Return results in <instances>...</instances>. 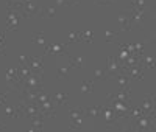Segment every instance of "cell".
I'll use <instances>...</instances> for the list:
<instances>
[{
  "instance_id": "obj_1",
  "label": "cell",
  "mask_w": 156,
  "mask_h": 132,
  "mask_svg": "<svg viewBox=\"0 0 156 132\" xmlns=\"http://www.w3.org/2000/svg\"><path fill=\"white\" fill-rule=\"evenodd\" d=\"M131 130H154V113H144L131 120Z\"/></svg>"
},
{
  "instance_id": "obj_2",
  "label": "cell",
  "mask_w": 156,
  "mask_h": 132,
  "mask_svg": "<svg viewBox=\"0 0 156 132\" xmlns=\"http://www.w3.org/2000/svg\"><path fill=\"white\" fill-rule=\"evenodd\" d=\"M17 107H19L20 117L28 118V120H30L31 117H39V115H41V112H39V106H37V103H30V101L20 100Z\"/></svg>"
},
{
  "instance_id": "obj_3",
  "label": "cell",
  "mask_w": 156,
  "mask_h": 132,
  "mask_svg": "<svg viewBox=\"0 0 156 132\" xmlns=\"http://www.w3.org/2000/svg\"><path fill=\"white\" fill-rule=\"evenodd\" d=\"M129 11V26H131V30L133 28H142L144 26V22H145V12L147 9L145 8H131V9H128Z\"/></svg>"
},
{
  "instance_id": "obj_4",
  "label": "cell",
  "mask_w": 156,
  "mask_h": 132,
  "mask_svg": "<svg viewBox=\"0 0 156 132\" xmlns=\"http://www.w3.org/2000/svg\"><path fill=\"white\" fill-rule=\"evenodd\" d=\"M20 19H23L22 12L17 8H8V16H6V31H16L19 28Z\"/></svg>"
},
{
  "instance_id": "obj_5",
  "label": "cell",
  "mask_w": 156,
  "mask_h": 132,
  "mask_svg": "<svg viewBox=\"0 0 156 132\" xmlns=\"http://www.w3.org/2000/svg\"><path fill=\"white\" fill-rule=\"evenodd\" d=\"M22 89H30V90H42V75L30 73L25 79H22Z\"/></svg>"
},
{
  "instance_id": "obj_6",
  "label": "cell",
  "mask_w": 156,
  "mask_h": 132,
  "mask_svg": "<svg viewBox=\"0 0 156 132\" xmlns=\"http://www.w3.org/2000/svg\"><path fill=\"white\" fill-rule=\"evenodd\" d=\"M70 115V129H81L84 120H86V113H84V109L83 107H73L70 109L69 112Z\"/></svg>"
},
{
  "instance_id": "obj_7",
  "label": "cell",
  "mask_w": 156,
  "mask_h": 132,
  "mask_svg": "<svg viewBox=\"0 0 156 132\" xmlns=\"http://www.w3.org/2000/svg\"><path fill=\"white\" fill-rule=\"evenodd\" d=\"M106 104L112 109V112L115 113L117 118H128L129 113V107L133 103H122V101H106Z\"/></svg>"
},
{
  "instance_id": "obj_8",
  "label": "cell",
  "mask_w": 156,
  "mask_h": 132,
  "mask_svg": "<svg viewBox=\"0 0 156 132\" xmlns=\"http://www.w3.org/2000/svg\"><path fill=\"white\" fill-rule=\"evenodd\" d=\"M67 45L59 41H51L48 45H45L44 55H56V56H67Z\"/></svg>"
},
{
  "instance_id": "obj_9",
  "label": "cell",
  "mask_w": 156,
  "mask_h": 132,
  "mask_svg": "<svg viewBox=\"0 0 156 132\" xmlns=\"http://www.w3.org/2000/svg\"><path fill=\"white\" fill-rule=\"evenodd\" d=\"M105 72H106L108 79H111L112 76L122 73V62L117 59L115 56H108V64H106Z\"/></svg>"
},
{
  "instance_id": "obj_10",
  "label": "cell",
  "mask_w": 156,
  "mask_h": 132,
  "mask_svg": "<svg viewBox=\"0 0 156 132\" xmlns=\"http://www.w3.org/2000/svg\"><path fill=\"white\" fill-rule=\"evenodd\" d=\"M122 73H125L129 78V81H142V79H144V67H142V65L122 67Z\"/></svg>"
},
{
  "instance_id": "obj_11",
  "label": "cell",
  "mask_w": 156,
  "mask_h": 132,
  "mask_svg": "<svg viewBox=\"0 0 156 132\" xmlns=\"http://www.w3.org/2000/svg\"><path fill=\"white\" fill-rule=\"evenodd\" d=\"M20 12H22V16L23 19H30L33 16H37L39 12H41V8H39L34 2H28V3H22L19 6H16Z\"/></svg>"
},
{
  "instance_id": "obj_12",
  "label": "cell",
  "mask_w": 156,
  "mask_h": 132,
  "mask_svg": "<svg viewBox=\"0 0 156 132\" xmlns=\"http://www.w3.org/2000/svg\"><path fill=\"white\" fill-rule=\"evenodd\" d=\"M106 101H122V103H131V92L128 89H117L114 93L106 96Z\"/></svg>"
},
{
  "instance_id": "obj_13",
  "label": "cell",
  "mask_w": 156,
  "mask_h": 132,
  "mask_svg": "<svg viewBox=\"0 0 156 132\" xmlns=\"http://www.w3.org/2000/svg\"><path fill=\"white\" fill-rule=\"evenodd\" d=\"M44 56H31L28 67L36 75H44Z\"/></svg>"
},
{
  "instance_id": "obj_14",
  "label": "cell",
  "mask_w": 156,
  "mask_h": 132,
  "mask_svg": "<svg viewBox=\"0 0 156 132\" xmlns=\"http://www.w3.org/2000/svg\"><path fill=\"white\" fill-rule=\"evenodd\" d=\"M117 20L120 25V31L131 30V26H129V11H120L119 16H117Z\"/></svg>"
},
{
  "instance_id": "obj_15",
  "label": "cell",
  "mask_w": 156,
  "mask_h": 132,
  "mask_svg": "<svg viewBox=\"0 0 156 132\" xmlns=\"http://www.w3.org/2000/svg\"><path fill=\"white\" fill-rule=\"evenodd\" d=\"M111 81L115 83L117 89H128V87H129V78H128L125 73H119V75L112 76Z\"/></svg>"
},
{
  "instance_id": "obj_16",
  "label": "cell",
  "mask_w": 156,
  "mask_h": 132,
  "mask_svg": "<svg viewBox=\"0 0 156 132\" xmlns=\"http://www.w3.org/2000/svg\"><path fill=\"white\" fill-rule=\"evenodd\" d=\"M142 110L145 113H154V93L145 95L144 103H142Z\"/></svg>"
},
{
  "instance_id": "obj_17",
  "label": "cell",
  "mask_w": 156,
  "mask_h": 132,
  "mask_svg": "<svg viewBox=\"0 0 156 132\" xmlns=\"http://www.w3.org/2000/svg\"><path fill=\"white\" fill-rule=\"evenodd\" d=\"M51 100H53V103H56V106H66L69 101V95L62 93V92H53L51 93Z\"/></svg>"
},
{
  "instance_id": "obj_18",
  "label": "cell",
  "mask_w": 156,
  "mask_h": 132,
  "mask_svg": "<svg viewBox=\"0 0 156 132\" xmlns=\"http://www.w3.org/2000/svg\"><path fill=\"white\" fill-rule=\"evenodd\" d=\"M3 107V113L8 117V118H19L20 117V112H19V107L16 106H9V104H5V106H2Z\"/></svg>"
},
{
  "instance_id": "obj_19",
  "label": "cell",
  "mask_w": 156,
  "mask_h": 132,
  "mask_svg": "<svg viewBox=\"0 0 156 132\" xmlns=\"http://www.w3.org/2000/svg\"><path fill=\"white\" fill-rule=\"evenodd\" d=\"M140 65H142L144 69H151V70H153V69H154V58L145 53V55L140 58Z\"/></svg>"
},
{
  "instance_id": "obj_20",
  "label": "cell",
  "mask_w": 156,
  "mask_h": 132,
  "mask_svg": "<svg viewBox=\"0 0 156 132\" xmlns=\"http://www.w3.org/2000/svg\"><path fill=\"white\" fill-rule=\"evenodd\" d=\"M70 69H81L84 64V56H69Z\"/></svg>"
},
{
  "instance_id": "obj_21",
  "label": "cell",
  "mask_w": 156,
  "mask_h": 132,
  "mask_svg": "<svg viewBox=\"0 0 156 132\" xmlns=\"http://www.w3.org/2000/svg\"><path fill=\"white\" fill-rule=\"evenodd\" d=\"M144 113H145V112L142 110V107L131 104V107H129V113H128V118H129V120H134V118H137V117H140V115H144Z\"/></svg>"
},
{
  "instance_id": "obj_22",
  "label": "cell",
  "mask_w": 156,
  "mask_h": 132,
  "mask_svg": "<svg viewBox=\"0 0 156 132\" xmlns=\"http://www.w3.org/2000/svg\"><path fill=\"white\" fill-rule=\"evenodd\" d=\"M55 14H56V8H55V6H50V8H41V12H39V16L44 17V19L55 17Z\"/></svg>"
},
{
  "instance_id": "obj_23",
  "label": "cell",
  "mask_w": 156,
  "mask_h": 132,
  "mask_svg": "<svg viewBox=\"0 0 156 132\" xmlns=\"http://www.w3.org/2000/svg\"><path fill=\"white\" fill-rule=\"evenodd\" d=\"M100 112H101V106H90V107L84 109L86 117H100Z\"/></svg>"
},
{
  "instance_id": "obj_24",
  "label": "cell",
  "mask_w": 156,
  "mask_h": 132,
  "mask_svg": "<svg viewBox=\"0 0 156 132\" xmlns=\"http://www.w3.org/2000/svg\"><path fill=\"white\" fill-rule=\"evenodd\" d=\"M81 41V33L80 31H69L67 33V44H73V42H80Z\"/></svg>"
},
{
  "instance_id": "obj_25",
  "label": "cell",
  "mask_w": 156,
  "mask_h": 132,
  "mask_svg": "<svg viewBox=\"0 0 156 132\" xmlns=\"http://www.w3.org/2000/svg\"><path fill=\"white\" fill-rule=\"evenodd\" d=\"M31 41H33V44H37V45H47L45 44V39H44V31H39V33H34L33 36H31Z\"/></svg>"
},
{
  "instance_id": "obj_26",
  "label": "cell",
  "mask_w": 156,
  "mask_h": 132,
  "mask_svg": "<svg viewBox=\"0 0 156 132\" xmlns=\"http://www.w3.org/2000/svg\"><path fill=\"white\" fill-rule=\"evenodd\" d=\"M30 121H31V124L34 126V129H36V130H42V126H44V118H41V117H31V118H30Z\"/></svg>"
},
{
  "instance_id": "obj_27",
  "label": "cell",
  "mask_w": 156,
  "mask_h": 132,
  "mask_svg": "<svg viewBox=\"0 0 156 132\" xmlns=\"http://www.w3.org/2000/svg\"><path fill=\"white\" fill-rule=\"evenodd\" d=\"M81 41L86 42V44H92V41H94V31H92V30L83 31V33H81Z\"/></svg>"
},
{
  "instance_id": "obj_28",
  "label": "cell",
  "mask_w": 156,
  "mask_h": 132,
  "mask_svg": "<svg viewBox=\"0 0 156 132\" xmlns=\"http://www.w3.org/2000/svg\"><path fill=\"white\" fill-rule=\"evenodd\" d=\"M94 90V81H83L81 83V92L83 93H90Z\"/></svg>"
},
{
  "instance_id": "obj_29",
  "label": "cell",
  "mask_w": 156,
  "mask_h": 132,
  "mask_svg": "<svg viewBox=\"0 0 156 132\" xmlns=\"http://www.w3.org/2000/svg\"><path fill=\"white\" fill-rule=\"evenodd\" d=\"M58 78L59 79H66L67 76H69V73H70V65L69 67H58Z\"/></svg>"
},
{
  "instance_id": "obj_30",
  "label": "cell",
  "mask_w": 156,
  "mask_h": 132,
  "mask_svg": "<svg viewBox=\"0 0 156 132\" xmlns=\"http://www.w3.org/2000/svg\"><path fill=\"white\" fill-rule=\"evenodd\" d=\"M51 98V95L50 93H47V92H44V90H41L37 93V98H36V103H44V101H47V100H50Z\"/></svg>"
},
{
  "instance_id": "obj_31",
  "label": "cell",
  "mask_w": 156,
  "mask_h": 132,
  "mask_svg": "<svg viewBox=\"0 0 156 132\" xmlns=\"http://www.w3.org/2000/svg\"><path fill=\"white\" fill-rule=\"evenodd\" d=\"M119 36V33H115V31H111V30H105V39H106V42H112L115 41V37Z\"/></svg>"
},
{
  "instance_id": "obj_32",
  "label": "cell",
  "mask_w": 156,
  "mask_h": 132,
  "mask_svg": "<svg viewBox=\"0 0 156 132\" xmlns=\"http://www.w3.org/2000/svg\"><path fill=\"white\" fill-rule=\"evenodd\" d=\"M94 76H95V79H108L106 72L105 70H100V69H95L94 70Z\"/></svg>"
},
{
  "instance_id": "obj_33",
  "label": "cell",
  "mask_w": 156,
  "mask_h": 132,
  "mask_svg": "<svg viewBox=\"0 0 156 132\" xmlns=\"http://www.w3.org/2000/svg\"><path fill=\"white\" fill-rule=\"evenodd\" d=\"M131 8H145V0H131Z\"/></svg>"
},
{
  "instance_id": "obj_34",
  "label": "cell",
  "mask_w": 156,
  "mask_h": 132,
  "mask_svg": "<svg viewBox=\"0 0 156 132\" xmlns=\"http://www.w3.org/2000/svg\"><path fill=\"white\" fill-rule=\"evenodd\" d=\"M19 61H20V65H28L30 64V58L25 56V55H20L19 56Z\"/></svg>"
},
{
  "instance_id": "obj_35",
  "label": "cell",
  "mask_w": 156,
  "mask_h": 132,
  "mask_svg": "<svg viewBox=\"0 0 156 132\" xmlns=\"http://www.w3.org/2000/svg\"><path fill=\"white\" fill-rule=\"evenodd\" d=\"M11 90V89H9ZM9 90H6L5 93H0V106H5L6 104V96H8V93H9Z\"/></svg>"
},
{
  "instance_id": "obj_36",
  "label": "cell",
  "mask_w": 156,
  "mask_h": 132,
  "mask_svg": "<svg viewBox=\"0 0 156 132\" xmlns=\"http://www.w3.org/2000/svg\"><path fill=\"white\" fill-rule=\"evenodd\" d=\"M95 5H111V3H114L112 0H95L94 2Z\"/></svg>"
},
{
  "instance_id": "obj_37",
  "label": "cell",
  "mask_w": 156,
  "mask_h": 132,
  "mask_svg": "<svg viewBox=\"0 0 156 132\" xmlns=\"http://www.w3.org/2000/svg\"><path fill=\"white\" fill-rule=\"evenodd\" d=\"M81 0H66V5H70V6H75V5H80Z\"/></svg>"
},
{
  "instance_id": "obj_38",
  "label": "cell",
  "mask_w": 156,
  "mask_h": 132,
  "mask_svg": "<svg viewBox=\"0 0 156 132\" xmlns=\"http://www.w3.org/2000/svg\"><path fill=\"white\" fill-rule=\"evenodd\" d=\"M16 3H17V0H8V8L16 6Z\"/></svg>"
},
{
  "instance_id": "obj_39",
  "label": "cell",
  "mask_w": 156,
  "mask_h": 132,
  "mask_svg": "<svg viewBox=\"0 0 156 132\" xmlns=\"http://www.w3.org/2000/svg\"><path fill=\"white\" fill-rule=\"evenodd\" d=\"M5 50H6V48H5V45H3V44H0V55H2V56H5V55H6Z\"/></svg>"
},
{
  "instance_id": "obj_40",
  "label": "cell",
  "mask_w": 156,
  "mask_h": 132,
  "mask_svg": "<svg viewBox=\"0 0 156 132\" xmlns=\"http://www.w3.org/2000/svg\"><path fill=\"white\" fill-rule=\"evenodd\" d=\"M66 5V0H56V6H62Z\"/></svg>"
},
{
  "instance_id": "obj_41",
  "label": "cell",
  "mask_w": 156,
  "mask_h": 132,
  "mask_svg": "<svg viewBox=\"0 0 156 132\" xmlns=\"http://www.w3.org/2000/svg\"><path fill=\"white\" fill-rule=\"evenodd\" d=\"M5 129H6V124L0 121V130H5Z\"/></svg>"
},
{
  "instance_id": "obj_42",
  "label": "cell",
  "mask_w": 156,
  "mask_h": 132,
  "mask_svg": "<svg viewBox=\"0 0 156 132\" xmlns=\"http://www.w3.org/2000/svg\"><path fill=\"white\" fill-rule=\"evenodd\" d=\"M28 2H33V0H23V3H28Z\"/></svg>"
},
{
  "instance_id": "obj_43",
  "label": "cell",
  "mask_w": 156,
  "mask_h": 132,
  "mask_svg": "<svg viewBox=\"0 0 156 132\" xmlns=\"http://www.w3.org/2000/svg\"><path fill=\"white\" fill-rule=\"evenodd\" d=\"M112 2H120V0H112Z\"/></svg>"
}]
</instances>
